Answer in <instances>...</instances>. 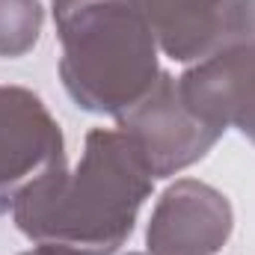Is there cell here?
<instances>
[{"instance_id":"cell-1","label":"cell","mask_w":255,"mask_h":255,"mask_svg":"<svg viewBox=\"0 0 255 255\" xmlns=\"http://www.w3.org/2000/svg\"><path fill=\"white\" fill-rule=\"evenodd\" d=\"M154 190L133 142L116 128H92L74 169L57 166L6 199L12 223L33 244L80 255H116Z\"/></svg>"},{"instance_id":"cell-2","label":"cell","mask_w":255,"mask_h":255,"mask_svg":"<svg viewBox=\"0 0 255 255\" xmlns=\"http://www.w3.org/2000/svg\"><path fill=\"white\" fill-rule=\"evenodd\" d=\"M51 15L60 80L80 110L119 119L151 92L160 48L133 0H51Z\"/></svg>"},{"instance_id":"cell-3","label":"cell","mask_w":255,"mask_h":255,"mask_svg":"<svg viewBox=\"0 0 255 255\" xmlns=\"http://www.w3.org/2000/svg\"><path fill=\"white\" fill-rule=\"evenodd\" d=\"M116 128L133 142L151 178H172L199 163L226 133L193 113L178 89V77L160 71L151 92L116 119Z\"/></svg>"},{"instance_id":"cell-4","label":"cell","mask_w":255,"mask_h":255,"mask_svg":"<svg viewBox=\"0 0 255 255\" xmlns=\"http://www.w3.org/2000/svg\"><path fill=\"white\" fill-rule=\"evenodd\" d=\"M235 211L217 187L181 178L157 199L148 229V255H217L229 244Z\"/></svg>"},{"instance_id":"cell-5","label":"cell","mask_w":255,"mask_h":255,"mask_svg":"<svg viewBox=\"0 0 255 255\" xmlns=\"http://www.w3.org/2000/svg\"><path fill=\"white\" fill-rule=\"evenodd\" d=\"M65 163L63 130L45 101L24 86H0V199Z\"/></svg>"},{"instance_id":"cell-6","label":"cell","mask_w":255,"mask_h":255,"mask_svg":"<svg viewBox=\"0 0 255 255\" xmlns=\"http://www.w3.org/2000/svg\"><path fill=\"white\" fill-rule=\"evenodd\" d=\"M157 48L175 63H202L247 42V0H133Z\"/></svg>"},{"instance_id":"cell-7","label":"cell","mask_w":255,"mask_h":255,"mask_svg":"<svg viewBox=\"0 0 255 255\" xmlns=\"http://www.w3.org/2000/svg\"><path fill=\"white\" fill-rule=\"evenodd\" d=\"M178 89L193 113L205 122L238 128L255 145V45L241 42L193 63L181 77Z\"/></svg>"},{"instance_id":"cell-8","label":"cell","mask_w":255,"mask_h":255,"mask_svg":"<svg viewBox=\"0 0 255 255\" xmlns=\"http://www.w3.org/2000/svg\"><path fill=\"white\" fill-rule=\"evenodd\" d=\"M45 9L39 0H0V57H27L42 36Z\"/></svg>"},{"instance_id":"cell-9","label":"cell","mask_w":255,"mask_h":255,"mask_svg":"<svg viewBox=\"0 0 255 255\" xmlns=\"http://www.w3.org/2000/svg\"><path fill=\"white\" fill-rule=\"evenodd\" d=\"M21 255H80V253L65 250V247H51V244H36L33 250H27V253H21Z\"/></svg>"},{"instance_id":"cell-10","label":"cell","mask_w":255,"mask_h":255,"mask_svg":"<svg viewBox=\"0 0 255 255\" xmlns=\"http://www.w3.org/2000/svg\"><path fill=\"white\" fill-rule=\"evenodd\" d=\"M247 42L255 45V0H247Z\"/></svg>"},{"instance_id":"cell-11","label":"cell","mask_w":255,"mask_h":255,"mask_svg":"<svg viewBox=\"0 0 255 255\" xmlns=\"http://www.w3.org/2000/svg\"><path fill=\"white\" fill-rule=\"evenodd\" d=\"M128 255H148V253H128Z\"/></svg>"}]
</instances>
